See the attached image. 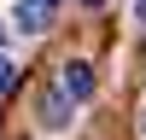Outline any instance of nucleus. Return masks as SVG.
Listing matches in <instances>:
<instances>
[{"label": "nucleus", "instance_id": "obj_1", "mask_svg": "<svg viewBox=\"0 0 146 140\" xmlns=\"http://www.w3.org/2000/svg\"><path fill=\"white\" fill-rule=\"evenodd\" d=\"M35 111H41L47 128H64V123H70V93H64V88H41V105H35Z\"/></svg>", "mask_w": 146, "mask_h": 140}, {"label": "nucleus", "instance_id": "obj_2", "mask_svg": "<svg viewBox=\"0 0 146 140\" xmlns=\"http://www.w3.org/2000/svg\"><path fill=\"white\" fill-rule=\"evenodd\" d=\"M58 88H64L70 99H88V93H94V64H82V58L64 64V82H58Z\"/></svg>", "mask_w": 146, "mask_h": 140}, {"label": "nucleus", "instance_id": "obj_3", "mask_svg": "<svg viewBox=\"0 0 146 140\" xmlns=\"http://www.w3.org/2000/svg\"><path fill=\"white\" fill-rule=\"evenodd\" d=\"M47 12H53V6H41V0H23V6H18V23H23V29H47Z\"/></svg>", "mask_w": 146, "mask_h": 140}, {"label": "nucleus", "instance_id": "obj_4", "mask_svg": "<svg viewBox=\"0 0 146 140\" xmlns=\"http://www.w3.org/2000/svg\"><path fill=\"white\" fill-rule=\"evenodd\" d=\"M12 82H18V70H12V58H6V53H0V93H6V88H12Z\"/></svg>", "mask_w": 146, "mask_h": 140}, {"label": "nucleus", "instance_id": "obj_5", "mask_svg": "<svg viewBox=\"0 0 146 140\" xmlns=\"http://www.w3.org/2000/svg\"><path fill=\"white\" fill-rule=\"evenodd\" d=\"M82 6H105V0H82Z\"/></svg>", "mask_w": 146, "mask_h": 140}, {"label": "nucleus", "instance_id": "obj_6", "mask_svg": "<svg viewBox=\"0 0 146 140\" xmlns=\"http://www.w3.org/2000/svg\"><path fill=\"white\" fill-rule=\"evenodd\" d=\"M41 6H58V0H41Z\"/></svg>", "mask_w": 146, "mask_h": 140}, {"label": "nucleus", "instance_id": "obj_7", "mask_svg": "<svg viewBox=\"0 0 146 140\" xmlns=\"http://www.w3.org/2000/svg\"><path fill=\"white\" fill-rule=\"evenodd\" d=\"M140 128H146V117H140Z\"/></svg>", "mask_w": 146, "mask_h": 140}]
</instances>
